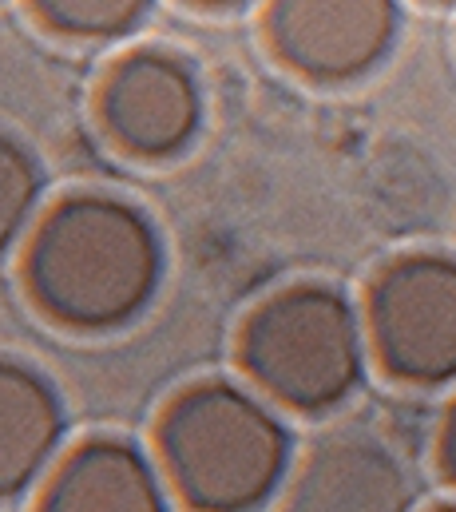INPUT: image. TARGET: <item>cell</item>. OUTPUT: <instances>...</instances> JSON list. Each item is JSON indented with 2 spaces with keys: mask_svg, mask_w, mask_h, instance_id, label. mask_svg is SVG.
Here are the masks:
<instances>
[{
  "mask_svg": "<svg viewBox=\"0 0 456 512\" xmlns=\"http://www.w3.org/2000/svg\"><path fill=\"white\" fill-rule=\"evenodd\" d=\"M40 203V167L32 151L0 131V251H8L32 223Z\"/></svg>",
  "mask_w": 456,
  "mask_h": 512,
  "instance_id": "obj_11",
  "label": "cell"
},
{
  "mask_svg": "<svg viewBox=\"0 0 456 512\" xmlns=\"http://www.w3.org/2000/svg\"><path fill=\"white\" fill-rule=\"evenodd\" d=\"M64 405L56 389L20 362H0V501L20 497L56 457Z\"/></svg>",
  "mask_w": 456,
  "mask_h": 512,
  "instance_id": "obj_9",
  "label": "cell"
},
{
  "mask_svg": "<svg viewBox=\"0 0 456 512\" xmlns=\"http://www.w3.org/2000/svg\"><path fill=\"white\" fill-rule=\"evenodd\" d=\"M159 453L191 509L250 512L282 485L290 433L254 393L230 382H199L163 413Z\"/></svg>",
  "mask_w": 456,
  "mask_h": 512,
  "instance_id": "obj_2",
  "label": "cell"
},
{
  "mask_svg": "<svg viewBox=\"0 0 456 512\" xmlns=\"http://www.w3.org/2000/svg\"><path fill=\"white\" fill-rule=\"evenodd\" d=\"M413 481L401 457L369 433H334L302 461L286 512H409Z\"/></svg>",
  "mask_w": 456,
  "mask_h": 512,
  "instance_id": "obj_7",
  "label": "cell"
},
{
  "mask_svg": "<svg viewBox=\"0 0 456 512\" xmlns=\"http://www.w3.org/2000/svg\"><path fill=\"white\" fill-rule=\"evenodd\" d=\"M437 512H456V505H445V509H437Z\"/></svg>",
  "mask_w": 456,
  "mask_h": 512,
  "instance_id": "obj_14",
  "label": "cell"
},
{
  "mask_svg": "<svg viewBox=\"0 0 456 512\" xmlns=\"http://www.w3.org/2000/svg\"><path fill=\"white\" fill-rule=\"evenodd\" d=\"M369 338L397 382H453L456 258L405 255L389 262L369 290Z\"/></svg>",
  "mask_w": 456,
  "mask_h": 512,
  "instance_id": "obj_4",
  "label": "cell"
},
{
  "mask_svg": "<svg viewBox=\"0 0 456 512\" xmlns=\"http://www.w3.org/2000/svg\"><path fill=\"white\" fill-rule=\"evenodd\" d=\"M159 235L147 215L112 195L56 203L24 258L40 310L72 330H115L131 322L159 286Z\"/></svg>",
  "mask_w": 456,
  "mask_h": 512,
  "instance_id": "obj_1",
  "label": "cell"
},
{
  "mask_svg": "<svg viewBox=\"0 0 456 512\" xmlns=\"http://www.w3.org/2000/svg\"><path fill=\"white\" fill-rule=\"evenodd\" d=\"M242 370L274 401L322 413L361 382L365 330L342 290L298 282L270 294L242 326Z\"/></svg>",
  "mask_w": 456,
  "mask_h": 512,
  "instance_id": "obj_3",
  "label": "cell"
},
{
  "mask_svg": "<svg viewBox=\"0 0 456 512\" xmlns=\"http://www.w3.org/2000/svg\"><path fill=\"white\" fill-rule=\"evenodd\" d=\"M100 120L123 151L139 159H167L199 131V80L171 52H131L100 88Z\"/></svg>",
  "mask_w": 456,
  "mask_h": 512,
  "instance_id": "obj_6",
  "label": "cell"
},
{
  "mask_svg": "<svg viewBox=\"0 0 456 512\" xmlns=\"http://www.w3.org/2000/svg\"><path fill=\"white\" fill-rule=\"evenodd\" d=\"M401 28L397 0H270L266 40L306 80L342 84L385 60Z\"/></svg>",
  "mask_w": 456,
  "mask_h": 512,
  "instance_id": "obj_5",
  "label": "cell"
},
{
  "mask_svg": "<svg viewBox=\"0 0 456 512\" xmlns=\"http://www.w3.org/2000/svg\"><path fill=\"white\" fill-rule=\"evenodd\" d=\"M191 4H199V8H234L242 0H191Z\"/></svg>",
  "mask_w": 456,
  "mask_h": 512,
  "instance_id": "obj_13",
  "label": "cell"
},
{
  "mask_svg": "<svg viewBox=\"0 0 456 512\" xmlns=\"http://www.w3.org/2000/svg\"><path fill=\"white\" fill-rule=\"evenodd\" d=\"M151 0H32L40 24L68 40H115L147 16Z\"/></svg>",
  "mask_w": 456,
  "mask_h": 512,
  "instance_id": "obj_10",
  "label": "cell"
},
{
  "mask_svg": "<svg viewBox=\"0 0 456 512\" xmlns=\"http://www.w3.org/2000/svg\"><path fill=\"white\" fill-rule=\"evenodd\" d=\"M441 465L449 473V481L456 485V401L445 413V425H441Z\"/></svg>",
  "mask_w": 456,
  "mask_h": 512,
  "instance_id": "obj_12",
  "label": "cell"
},
{
  "mask_svg": "<svg viewBox=\"0 0 456 512\" xmlns=\"http://www.w3.org/2000/svg\"><path fill=\"white\" fill-rule=\"evenodd\" d=\"M40 512H167V497L135 445L96 437L60 461Z\"/></svg>",
  "mask_w": 456,
  "mask_h": 512,
  "instance_id": "obj_8",
  "label": "cell"
}]
</instances>
